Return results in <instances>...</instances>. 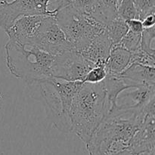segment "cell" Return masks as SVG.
I'll list each match as a JSON object with an SVG mask.
<instances>
[{
  "label": "cell",
  "instance_id": "e0dca14e",
  "mask_svg": "<svg viewBox=\"0 0 155 155\" xmlns=\"http://www.w3.org/2000/svg\"><path fill=\"white\" fill-rule=\"evenodd\" d=\"M121 0H98L99 8L106 24L117 17V7Z\"/></svg>",
  "mask_w": 155,
  "mask_h": 155
},
{
  "label": "cell",
  "instance_id": "ffe728a7",
  "mask_svg": "<svg viewBox=\"0 0 155 155\" xmlns=\"http://www.w3.org/2000/svg\"><path fill=\"white\" fill-rule=\"evenodd\" d=\"M107 72L106 71L105 64L95 65L86 74L83 83H101L105 79V77H107Z\"/></svg>",
  "mask_w": 155,
  "mask_h": 155
},
{
  "label": "cell",
  "instance_id": "6da1fadb",
  "mask_svg": "<svg viewBox=\"0 0 155 155\" xmlns=\"http://www.w3.org/2000/svg\"><path fill=\"white\" fill-rule=\"evenodd\" d=\"M147 111L107 115L86 145L89 155H133L132 140Z\"/></svg>",
  "mask_w": 155,
  "mask_h": 155
},
{
  "label": "cell",
  "instance_id": "3957f363",
  "mask_svg": "<svg viewBox=\"0 0 155 155\" xmlns=\"http://www.w3.org/2000/svg\"><path fill=\"white\" fill-rule=\"evenodd\" d=\"M5 58L11 74L29 85L52 78L54 56L36 45H23L9 39L5 46Z\"/></svg>",
  "mask_w": 155,
  "mask_h": 155
},
{
  "label": "cell",
  "instance_id": "8992f818",
  "mask_svg": "<svg viewBox=\"0 0 155 155\" xmlns=\"http://www.w3.org/2000/svg\"><path fill=\"white\" fill-rule=\"evenodd\" d=\"M50 0H0V27L8 31L15 21L23 16L49 15L54 11L48 9Z\"/></svg>",
  "mask_w": 155,
  "mask_h": 155
},
{
  "label": "cell",
  "instance_id": "5bb4252c",
  "mask_svg": "<svg viewBox=\"0 0 155 155\" xmlns=\"http://www.w3.org/2000/svg\"><path fill=\"white\" fill-rule=\"evenodd\" d=\"M102 82L108 101L109 111L114 106L117 96L121 91L130 86H139V85L133 84L131 82L122 78L120 75H111V74H107V77Z\"/></svg>",
  "mask_w": 155,
  "mask_h": 155
},
{
  "label": "cell",
  "instance_id": "7402d4cb",
  "mask_svg": "<svg viewBox=\"0 0 155 155\" xmlns=\"http://www.w3.org/2000/svg\"><path fill=\"white\" fill-rule=\"evenodd\" d=\"M139 14V19L142 21L148 15L154 14L155 0H133Z\"/></svg>",
  "mask_w": 155,
  "mask_h": 155
},
{
  "label": "cell",
  "instance_id": "ba28073f",
  "mask_svg": "<svg viewBox=\"0 0 155 155\" xmlns=\"http://www.w3.org/2000/svg\"><path fill=\"white\" fill-rule=\"evenodd\" d=\"M49 15H29L18 18L6 31L9 39L23 45H36L49 22Z\"/></svg>",
  "mask_w": 155,
  "mask_h": 155
},
{
  "label": "cell",
  "instance_id": "5b68a950",
  "mask_svg": "<svg viewBox=\"0 0 155 155\" xmlns=\"http://www.w3.org/2000/svg\"><path fill=\"white\" fill-rule=\"evenodd\" d=\"M154 96L155 86H130L118 94L114 106L107 115L144 113L154 101Z\"/></svg>",
  "mask_w": 155,
  "mask_h": 155
},
{
  "label": "cell",
  "instance_id": "4fadbf2b",
  "mask_svg": "<svg viewBox=\"0 0 155 155\" xmlns=\"http://www.w3.org/2000/svg\"><path fill=\"white\" fill-rule=\"evenodd\" d=\"M131 52L117 45L111 48L110 54L105 63L107 74L120 75L129 66Z\"/></svg>",
  "mask_w": 155,
  "mask_h": 155
},
{
  "label": "cell",
  "instance_id": "d6986e66",
  "mask_svg": "<svg viewBox=\"0 0 155 155\" xmlns=\"http://www.w3.org/2000/svg\"><path fill=\"white\" fill-rule=\"evenodd\" d=\"M155 39L154 26L150 28H145L142 33L140 48L145 52L154 56L155 49L154 42Z\"/></svg>",
  "mask_w": 155,
  "mask_h": 155
},
{
  "label": "cell",
  "instance_id": "ac0fdd59",
  "mask_svg": "<svg viewBox=\"0 0 155 155\" xmlns=\"http://www.w3.org/2000/svg\"><path fill=\"white\" fill-rule=\"evenodd\" d=\"M141 38L142 33H134L129 30L117 45L133 52L140 48Z\"/></svg>",
  "mask_w": 155,
  "mask_h": 155
},
{
  "label": "cell",
  "instance_id": "8fae6325",
  "mask_svg": "<svg viewBox=\"0 0 155 155\" xmlns=\"http://www.w3.org/2000/svg\"><path fill=\"white\" fill-rule=\"evenodd\" d=\"M112 46L111 42L104 30L78 52L95 65L105 64Z\"/></svg>",
  "mask_w": 155,
  "mask_h": 155
},
{
  "label": "cell",
  "instance_id": "7c38bea8",
  "mask_svg": "<svg viewBox=\"0 0 155 155\" xmlns=\"http://www.w3.org/2000/svg\"><path fill=\"white\" fill-rule=\"evenodd\" d=\"M120 76L135 85L155 86L154 67L133 63L129 65Z\"/></svg>",
  "mask_w": 155,
  "mask_h": 155
},
{
  "label": "cell",
  "instance_id": "603a6c76",
  "mask_svg": "<svg viewBox=\"0 0 155 155\" xmlns=\"http://www.w3.org/2000/svg\"><path fill=\"white\" fill-rule=\"evenodd\" d=\"M126 22H127L129 30L134 32V33H142L143 30L145 29L143 27V24H142V21L139 19H131L127 21Z\"/></svg>",
  "mask_w": 155,
  "mask_h": 155
},
{
  "label": "cell",
  "instance_id": "44dd1931",
  "mask_svg": "<svg viewBox=\"0 0 155 155\" xmlns=\"http://www.w3.org/2000/svg\"><path fill=\"white\" fill-rule=\"evenodd\" d=\"M133 63L141 64L147 66H155V57L151 54H148L141 49V48H138L135 51L131 52V58H130V64ZM129 64V65H130Z\"/></svg>",
  "mask_w": 155,
  "mask_h": 155
},
{
  "label": "cell",
  "instance_id": "9a60e30c",
  "mask_svg": "<svg viewBox=\"0 0 155 155\" xmlns=\"http://www.w3.org/2000/svg\"><path fill=\"white\" fill-rule=\"evenodd\" d=\"M128 30L129 28L127 22L118 16L107 23L104 27L105 33L111 42L113 46L117 45L120 42Z\"/></svg>",
  "mask_w": 155,
  "mask_h": 155
},
{
  "label": "cell",
  "instance_id": "7a4b0ae2",
  "mask_svg": "<svg viewBox=\"0 0 155 155\" xmlns=\"http://www.w3.org/2000/svg\"><path fill=\"white\" fill-rule=\"evenodd\" d=\"M109 111L103 82L83 83L73 98L70 110L71 133L87 144Z\"/></svg>",
  "mask_w": 155,
  "mask_h": 155
},
{
  "label": "cell",
  "instance_id": "52a82bcc",
  "mask_svg": "<svg viewBox=\"0 0 155 155\" xmlns=\"http://www.w3.org/2000/svg\"><path fill=\"white\" fill-rule=\"evenodd\" d=\"M95 66L78 51L69 50L54 56L52 65V77L65 81H81Z\"/></svg>",
  "mask_w": 155,
  "mask_h": 155
},
{
  "label": "cell",
  "instance_id": "cb8c5ba5",
  "mask_svg": "<svg viewBox=\"0 0 155 155\" xmlns=\"http://www.w3.org/2000/svg\"><path fill=\"white\" fill-rule=\"evenodd\" d=\"M142 22L144 28H150V27H154L155 24L154 14H151V15L146 16L144 19L142 20Z\"/></svg>",
  "mask_w": 155,
  "mask_h": 155
},
{
  "label": "cell",
  "instance_id": "30bf717a",
  "mask_svg": "<svg viewBox=\"0 0 155 155\" xmlns=\"http://www.w3.org/2000/svg\"><path fill=\"white\" fill-rule=\"evenodd\" d=\"M36 46L54 56L74 50L54 17H51L44 29Z\"/></svg>",
  "mask_w": 155,
  "mask_h": 155
},
{
  "label": "cell",
  "instance_id": "277c9868",
  "mask_svg": "<svg viewBox=\"0 0 155 155\" xmlns=\"http://www.w3.org/2000/svg\"><path fill=\"white\" fill-rule=\"evenodd\" d=\"M56 22L63 30L72 48L80 51L87 46L98 34L104 30V26L93 18L67 4L59 3L54 9Z\"/></svg>",
  "mask_w": 155,
  "mask_h": 155
},
{
  "label": "cell",
  "instance_id": "2e32d148",
  "mask_svg": "<svg viewBox=\"0 0 155 155\" xmlns=\"http://www.w3.org/2000/svg\"><path fill=\"white\" fill-rule=\"evenodd\" d=\"M117 16L125 21L139 19V14L133 0H121L117 7Z\"/></svg>",
  "mask_w": 155,
  "mask_h": 155
},
{
  "label": "cell",
  "instance_id": "9c48e42d",
  "mask_svg": "<svg viewBox=\"0 0 155 155\" xmlns=\"http://www.w3.org/2000/svg\"><path fill=\"white\" fill-rule=\"evenodd\" d=\"M31 85L39 89V96L48 107L54 127L63 133H71L70 116L64 111L61 98L49 80Z\"/></svg>",
  "mask_w": 155,
  "mask_h": 155
}]
</instances>
